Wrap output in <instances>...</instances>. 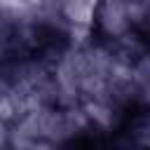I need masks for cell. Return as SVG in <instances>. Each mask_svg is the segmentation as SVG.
Here are the masks:
<instances>
[{
    "label": "cell",
    "mask_w": 150,
    "mask_h": 150,
    "mask_svg": "<svg viewBox=\"0 0 150 150\" xmlns=\"http://www.w3.org/2000/svg\"><path fill=\"white\" fill-rule=\"evenodd\" d=\"M9 148V124L0 120V150Z\"/></svg>",
    "instance_id": "3957f363"
},
{
    "label": "cell",
    "mask_w": 150,
    "mask_h": 150,
    "mask_svg": "<svg viewBox=\"0 0 150 150\" xmlns=\"http://www.w3.org/2000/svg\"><path fill=\"white\" fill-rule=\"evenodd\" d=\"M94 23L103 33V38H108L110 42L129 35L131 33V19H129L127 2H101L96 7V21Z\"/></svg>",
    "instance_id": "6da1fadb"
},
{
    "label": "cell",
    "mask_w": 150,
    "mask_h": 150,
    "mask_svg": "<svg viewBox=\"0 0 150 150\" xmlns=\"http://www.w3.org/2000/svg\"><path fill=\"white\" fill-rule=\"evenodd\" d=\"M131 84H134V101H138L141 105H150V49L134 63Z\"/></svg>",
    "instance_id": "7a4b0ae2"
}]
</instances>
